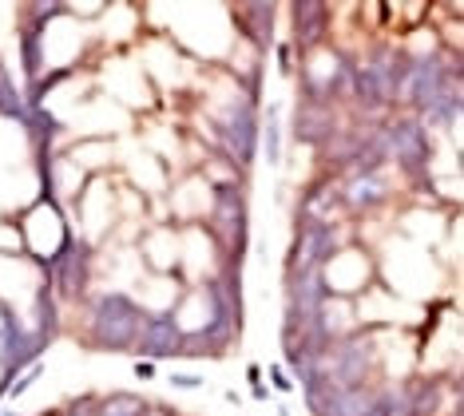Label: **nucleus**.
<instances>
[{"mask_svg":"<svg viewBox=\"0 0 464 416\" xmlns=\"http://www.w3.org/2000/svg\"><path fill=\"white\" fill-rule=\"evenodd\" d=\"M143 305L123 290H100L83 305V345L100 353H135L143 334Z\"/></svg>","mask_w":464,"mask_h":416,"instance_id":"nucleus-1","label":"nucleus"},{"mask_svg":"<svg viewBox=\"0 0 464 416\" xmlns=\"http://www.w3.org/2000/svg\"><path fill=\"white\" fill-rule=\"evenodd\" d=\"M215 151L227 155L238 170H250L258 155V103L238 92L227 108L215 111Z\"/></svg>","mask_w":464,"mask_h":416,"instance_id":"nucleus-2","label":"nucleus"},{"mask_svg":"<svg viewBox=\"0 0 464 416\" xmlns=\"http://www.w3.org/2000/svg\"><path fill=\"white\" fill-rule=\"evenodd\" d=\"M401 68H405V48H369L365 60H353V100L365 111L393 108Z\"/></svg>","mask_w":464,"mask_h":416,"instance_id":"nucleus-3","label":"nucleus"},{"mask_svg":"<svg viewBox=\"0 0 464 416\" xmlns=\"http://www.w3.org/2000/svg\"><path fill=\"white\" fill-rule=\"evenodd\" d=\"M377 334L369 329H353L345 334L342 341H334L325 349V377H330L334 389H362L369 385L373 377V365H377Z\"/></svg>","mask_w":464,"mask_h":416,"instance_id":"nucleus-4","label":"nucleus"},{"mask_svg":"<svg viewBox=\"0 0 464 416\" xmlns=\"http://www.w3.org/2000/svg\"><path fill=\"white\" fill-rule=\"evenodd\" d=\"M385 143H389V159H393L413 183H420L432 170V135L413 111L385 123Z\"/></svg>","mask_w":464,"mask_h":416,"instance_id":"nucleus-5","label":"nucleus"},{"mask_svg":"<svg viewBox=\"0 0 464 416\" xmlns=\"http://www.w3.org/2000/svg\"><path fill=\"white\" fill-rule=\"evenodd\" d=\"M52 290L64 294V297H88V285H92V247L88 242H76L68 238L64 250L52 258Z\"/></svg>","mask_w":464,"mask_h":416,"instance_id":"nucleus-6","label":"nucleus"},{"mask_svg":"<svg viewBox=\"0 0 464 416\" xmlns=\"http://www.w3.org/2000/svg\"><path fill=\"white\" fill-rule=\"evenodd\" d=\"M294 139L302 147H325L337 135V108L325 100H310V95H298V108H294Z\"/></svg>","mask_w":464,"mask_h":416,"instance_id":"nucleus-7","label":"nucleus"},{"mask_svg":"<svg viewBox=\"0 0 464 416\" xmlns=\"http://www.w3.org/2000/svg\"><path fill=\"white\" fill-rule=\"evenodd\" d=\"M183 334H187V329L179 325V317H175V314H147L135 353H143L147 361H171V357H183Z\"/></svg>","mask_w":464,"mask_h":416,"instance_id":"nucleus-8","label":"nucleus"},{"mask_svg":"<svg viewBox=\"0 0 464 416\" xmlns=\"http://www.w3.org/2000/svg\"><path fill=\"white\" fill-rule=\"evenodd\" d=\"M337 195H342V215L362 218L393 195V183H389L382 170L377 175H345V179H337Z\"/></svg>","mask_w":464,"mask_h":416,"instance_id":"nucleus-9","label":"nucleus"},{"mask_svg":"<svg viewBox=\"0 0 464 416\" xmlns=\"http://www.w3.org/2000/svg\"><path fill=\"white\" fill-rule=\"evenodd\" d=\"M294 16V44H298V52H318L322 36L330 32V5H322V0H302V5L290 8Z\"/></svg>","mask_w":464,"mask_h":416,"instance_id":"nucleus-10","label":"nucleus"},{"mask_svg":"<svg viewBox=\"0 0 464 416\" xmlns=\"http://www.w3.org/2000/svg\"><path fill=\"white\" fill-rule=\"evenodd\" d=\"M238 13L250 20V24H242V32L255 40V48H270L274 44V28L266 24V20L278 16V8L274 5H246V8H238Z\"/></svg>","mask_w":464,"mask_h":416,"instance_id":"nucleus-11","label":"nucleus"},{"mask_svg":"<svg viewBox=\"0 0 464 416\" xmlns=\"http://www.w3.org/2000/svg\"><path fill=\"white\" fill-rule=\"evenodd\" d=\"M258 151H266V163H282V115L278 108H266V120H258Z\"/></svg>","mask_w":464,"mask_h":416,"instance_id":"nucleus-12","label":"nucleus"},{"mask_svg":"<svg viewBox=\"0 0 464 416\" xmlns=\"http://www.w3.org/2000/svg\"><path fill=\"white\" fill-rule=\"evenodd\" d=\"M147 401L135 397V392H111V397H103L96 409H92V416H143Z\"/></svg>","mask_w":464,"mask_h":416,"instance_id":"nucleus-13","label":"nucleus"},{"mask_svg":"<svg viewBox=\"0 0 464 416\" xmlns=\"http://www.w3.org/2000/svg\"><path fill=\"white\" fill-rule=\"evenodd\" d=\"M40 372H44V365H40V361H36V365H28L24 377H16L13 385H8V397H13V401H16V397H24V389H33V385H36Z\"/></svg>","mask_w":464,"mask_h":416,"instance_id":"nucleus-14","label":"nucleus"},{"mask_svg":"<svg viewBox=\"0 0 464 416\" xmlns=\"http://www.w3.org/2000/svg\"><path fill=\"white\" fill-rule=\"evenodd\" d=\"M171 385H175V389H198V385H203V381H198V377H183V372H175V377H171Z\"/></svg>","mask_w":464,"mask_h":416,"instance_id":"nucleus-15","label":"nucleus"},{"mask_svg":"<svg viewBox=\"0 0 464 416\" xmlns=\"http://www.w3.org/2000/svg\"><path fill=\"white\" fill-rule=\"evenodd\" d=\"M143 416H175V409H167V404L155 401V404H147V409H143Z\"/></svg>","mask_w":464,"mask_h":416,"instance_id":"nucleus-16","label":"nucleus"},{"mask_svg":"<svg viewBox=\"0 0 464 416\" xmlns=\"http://www.w3.org/2000/svg\"><path fill=\"white\" fill-rule=\"evenodd\" d=\"M135 377L151 381V377H155V361H140V365H135Z\"/></svg>","mask_w":464,"mask_h":416,"instance_id":"nucleus-17","label":"nucleus"},{"mask_svg":"<svg viewBox=\"0 0 464 416\" xmlns=\"http://www.w3.org/2000/svg\"><path fill=\"white\" fill-rule=\"evenodd\" d=\"M282 372H286V369H278V365H274V369H270V381H274V385H278V389H290V381L282 377Z\"/></svg>","mask_w":464,"mask_h":416,"instance_id":"nucleus-18","label":"nucleus"},{"mask_svg":"<svg viewBox=\"0 0 464 416\" xmlns=\"http://www.w3.org/2000/svg\"><path fill=\"white\" fill-rule=\"evenodd\" d=\"M0 416H13V412H5V409H0Z\"/></svg>","mask_w":464,"mask_h":416,"instance_id":"nucleus-19","label":"nucleus"}]
</instances>
